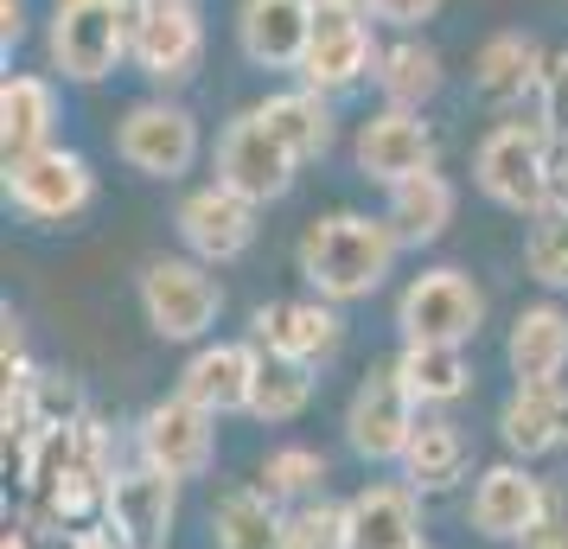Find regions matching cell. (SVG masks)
I'll list each match as a JSON object with an SVG mask.
<instances>
[{"instance_id": "obj_1", "label": "cell", "mask_w": 568, "mask_h": 549, "mask_svg": "<svg viewBox=\"0 0 568 549\" xmlns=\"http://www.w3.org/2000/svg\"><path fill=\"white\" fill-rule=\"evenodd\" d=\"M396 250L403 243H396V231H389L384 217H371V211H326V217H313L307 231H301L294 268H301V282L320 301L352 307V301H371L389 282Z\"/></svg>"}, {"instance_id": "obj_2", "label": "cell", "mask_w": 568, "mask_h": 549, "mask_svg": "<svg viewBox=\"0 0 568 549\" xmlns=\"http://www.w3.org/2000/svg\"><path fill=\"white\" fill-rule=\"evenodd\" d=\"M473 185L498 211L537 217L556 199V141H549V129L542 122H524V115L491 122L479 134V148H473Z\"/></svg>"}, {"instance_id": "obj_3", "label": "cell", "mask_w": 568, "mask_h": 549, "mask_svg": "<svg viewBox=\"0 0 568 549\" xmlns=\"http://www.w3.org/2000/svg\"><path fill=\"white\" fill-rule=\"evenodd\" d=\"M134 13L141 0H58L45 20V58L64 83H103L134 58Z\"/></svg>"}, {"instance_id": "obj_4", "label": "cell", "mask_w": 568, "mask_h": 549, "mask_svg": "<svg viewBox=\"0 0 568 549\" xmlns=\"http://www.w3.org/2000/svg\"><path fill=\"white\" fill-rule=\"evenodd\" d=\"M134 301H141L148 333L166 345H205L224 314V288L211 275V262L199 256H154L134 275Z\"/></svg>"}, {"instance_id": "obj_5", "label": "cell", "mask_w": 568, "mask_h": 549, "mask_svg": "<svg viewBox=\"0 0 568 549\" xmlns=\"http://www.w3.org/2000/svg\"><path fill=\"white\" fill-rule=\"evenodd\" d=\"M377 20L364 0H313V39L307 58H301V83L326 90V96H345L358 83L377 78Z\"/></svg>"}, {"instance_id": "obj_6", "label": "cell", "mask_w": 568, "mask_h": 549, "mask_svg": "<svg viewBox=\"0 0 568 549\" xmlns=\"http://www.w3.org/2000/svg\"><path fill=\"white\" fill-rule=\"evenodd\" d=\"M486 326V288L466 268H422L396 294V333L428 345H473Z\"/></svg>"}, {"instance_id": "obj_7", "label": "cell", "mask_w": 568, "mask_h": 549, "mask_svg": "<svg viewBox=\"0 0 568 549\" xmlns=\"http://www.w3.org/2000/svg\"><path fill=\"white\" fill-rule=\"evenodd\" d=\"M338 428H345V447L358 454L364 467H396V460L409 454L415 428H422V403L403 390L396 365H384V370H371L358 390H352Z\"/></svg>"}, {"instance_id": "obj_8", "label": "cell", "mask_w": 568, "mask_h": 549, "mask_svg": "<svg viewBox=\"0 0 568 549\" xmlns=\"http://www.w3.org/2000/svg\"><path fill=\"white\" fill-rule=\"evenodd\" d=\"M7 205L32 224H71L97 205V173L78 148H39L27 160H7Z\"/></svg>"}, {"instance_id": "obj_9", "label": "cell", "mask_w": 568, "mask_h": 549, "mask_svg": "<svg viewBox=\"0 0 568 549\" xmlns=\"http://www.w3.org/2000/svg\"><path fill=\"white\" fill-rule=\"evenodd\" d=\"M115 154L129 160L141 180H185L199 154H205V134H199V115L185 103H166V96H148L122 115L115 129Z\"/></svg>"}, {"instance_id": "obj_10", "label": "cell", "mask_w": 568, "mask_h": 549, "mask_svg": "<svg viewBox=\"0 0 568 549\" xmlns=\"http://www.w3.org/2000/svg\"><path fill=\"white\" fill-rule=\"evenodd\" d=\"M294 173H301V160L287 154V141L262 122V109L231 115V129L217 134V180L231 185V192H243L250 205H275V199H287Z\"/></svg>"}, {"instance_id": "obj_11", "label": "cell", "mask_w": 568, "mask_h": 549, "mask_svg": "<svg viewBox=\"0 0 568 549\" xmlns=\"http://www.w3.org/2000/svg\"><path fill=\"white\" fill-rule=\"evenodd\" d=\"M134 454L148 467H160L166 479H180V486L185 479H205L211 460H217V416L173 390L166 403H154L148 416L134 421Z\"/></svg>"}, {"instance_id": "obj_12", "label": "cell", "mask_w": 568, "mask_h": 549, "mask_svg": "<svg viewBox=\"0 0 568 549\" xmlns=\"http://www.w3.org/2000/svg\"><path fill=\"white\" fill-rule=\"evenodd\" d=\"M173 224H180L185 256L224 268V262H236V256H250V250H256L262 205H250V199H243V192H231L224 180H211V185H192V192H185Z\"/></svg>"}, {"instance_id": "obj_13", "label": "cell", "mask_w": 568, "mask_h": 549, "mask_svg": "<svg viewBox=\"0 0 568 549\" xmlns=\"http://www.w3.org/2000/svg\"><path fill=\"white\" fill-rule=\"evenodd\" d=\"M103 523L129 549H166L173 523H180V479H166V472L148 467V460H141V467H122L109 479Z\"/></svg>"}, {"instance_id": "obj_14", "label": "cell", "mask_w": 568, "mask_h": 549, "mask_svg": "<svg viewBox=\"0 0 568 549\" xmlns=\"http://www.w3.org/2000/svg\"><path fill=\"white\" fill-rule=\"evenodd\" d=\"M549 511V486H542L530 460H498L473 479V505H466V523L486 537V543H524V530Z\"/></svg>"}, {"instance_id": "obj_15", "label": "cell", "mask_w": 568, "mask_h": 549, "mask_svg": "<svg viewBox=\"0 0 568 549\" xmlns=\"http://www.w3.org/2000/svg\"><path fill=\"white\" fill-rule=\"evenodd\" d=\"M352 160H358L364 180L389 192V185L415 180V173H435L440 148H435V129L415 109H377L352 141Z\"/></svg>"}, {"instance_id": "obj_16", "label": "cell", "mask_w": 568, "mask_h": 549, "mask_svg": "<svg viewBox=\"0 0 568 549\" xmlns=\"http://www.w3.org/2000/svg\"><path fill=\"white\" fill-rule=\"evenodd\" d=\"M262 358L268 352L256 339H205L180 370V396L199 403V409H211V416H250Z\"/></svg>"}, {"instance_id": "obj_17", "label": "cell", "mask_w": 568, "mask_h": 549, "mask_svg": "<svg viewBox=\"0 0 568 549\" xmlns=\"http://www.w3.org/2000/svg\"><path fill=\"white\" fill-rule=\"evenodd\" d=\"M205 64V20L199 7H141L134 13V71L160 90L192 83V71Z\"/></svg>"}, {"instance_id": "obj_18", "label": "cell", "mask_w": 568, "mask_h": 549, "mask_svg": "<svg viewBox=\"0 0 568 549\" xmlns=\"http://www.w3.org/2000/svg\"><path fill=\"white\" fill-rule=\"evenodd\" d=\"M250 339L268 358H287V365H326L338 352V339H345V319L320 294H307V301H268L250 319Z\"/></svg>"}, {"instance_id": "obj_19", "label": "cell", "mask_w": 568, "mask_h": 549, "mask_svg": "<svg viewBox=\"0 0 568 549\" xmlns=\"http://www.w3.org/2000/svg\"><path fill=\"white\" fill-rule=\"evenodd\" d=\"M313 39V0H243L236 7V52L256 71H301Z\"/></svg>"}, {"instance_id": "obj_20", "label": "cell", "mask_w": 568, "mask_h": 549, "mask_svg": "<svg viewBox=\"0 0 568 549\" xmlns=\"http://www.w3.org/2000/svg\"><path fill=\"white\" fill-rule=\"evenodd\" d=\"M422 543V492L403 479H377L345 498V549H415Z\"/></svg>"}, {"instance_id": "obj_21", "label": "cell", "mask_w": 568, "mask_h": 549, "mask_svg": "<svg viewBox=\"0 0 568 549\" xmlns=\"http://www.w3.org/2000/svg\"><path fill=\"white\" fill-rule=\"evenodd\" d=\"M498 441L511 460H542L568 447V384H517L498 403Z\"/></svg>"}, {"instance_id": "obj_22", "label": "cell", "mask_w": 568, "mask_h": 549, "mask_svg": "<svg viewBox=\"0 0 568 549\" xmlns=\"http://www.w3.org/2000/svg\"><path fill=\"white\" fill-rule=\"evenodd\" d=\"M542 78H549V52H542L537 32L505 27V32H491L479 45V58H473V90L498 109L524 103V96H542Z\"/></svg>"}, {"instance_id": "obj_23", "label": "cell", "mask_w": 568, "mask_h": 549, "mask_svg": "<svg viewBox=\"0 0 568 549\" xmlns=\"http://www.w3.org/2000/svg\"><path fill=\"white\" fill-rule=\"evenodd\" d=\"M58 83L39 71H7L0 83V160H27L58 148Z\"/></svg>"}, {"instance_id": "obj_24", "label": "cell", "mask_w": 568, "mask_h": 549, "mask_svg": "<svg viewBox=\"0 0 568 549\" xmlns=\"http://www.w3.org/2000/svg\"><path fill=\"white\" fill-rule=\"evenodd\" d=\"M454 211H460V192H454V180L435 166V173H415V180L389 185L384 224L396 231V243H403V250H428V243H440V236H447Z\"/></svg>"}, {"instance_id": "obj_25", "label": "cell", "mask_w": 568, "mask_h": 549, "mask_svg": "<svg viewBox=\"0 0 568 549\" xmlns=\"http://www.w3.org/2000/svg\"><path fill=\"white\" fill-rule=\"evenodd\" d=\"M505 365L517 384H562L568 370V314L556 301H537L511 319L505 333Z\"/></svg>"}, {"instance_id": "obj_26", "label": "cell", "mask_w": 568, "mask_h": 549, "mask_svg": "<svg viewBox=\"0 0 568 549\" xmlns=\"http://www.w3.org/2000/svg\"><path fill=\"white\" fill-rule=\"evenodd\" d=\"M396 467H403V486H415L422 498L454 492V486L466 479V467H473L466 428H460L454 416H428V409H422V428H415L409 454H403Z\"/></svg>"}, {"instance_id": "obj_27", "label": "cell", "mask_w": 568, "mask_h": 549, "mask_svg": "<svg viewBox=\"0 0 568 549\" xmlns=\"http://www.w3.org/2000/svg\"><path fill=\"white\" fill-rule=\"evenodd\" d=\"M396 377L422 409H454L473 390V358L466 345H428V339H403L396 352Z\"/></svg>"}, {"instance_id": "obj_28", "label": "cell", "mask_w": 568, "mask_h": 549, "mask_svg": "<svg viewBox=\"0 0 568 549\" xmlns=\"http://www.w3.org/2000/svg\"><path fill=\"white\" fill-rule=\"evenodd\" d=\"M262 109V122L287 141V154L301 160H326V148H333V134H338V115H333V96L326 90H313V83H301V90H275Z\"/></svg>"}, {"instance_id": "obj_29", "label": "cell", "mask_w": 568, "mask_h": 549, "mask_svg": "<svg viewBox=\"0 0 568 549\" xmlns=\"http://www.w3.org/2000/svg\"><path fill=\"white\" fill-rule=\"evenodd\" d=\"M287 505L262 492V486H231L211 505V549H282Z\"/></svg>"}, {"instance_id": "obj_30", "label": "cell", "mask_w": 568, "mask_h": 549, "mask_svg": "<svg viewBox=\"0 0 568 549\" xmlns=\"http://www.w3.org/2000/svg\"><path fill=\"white\" fill-rule=\"evenodd\" d=\"M377 90H384V109H422L440 96V83H447V64H440V52L428 45V39H396V45H384V58H377Z\"/></svg>"}, {"instance_id": "obj_31", "label": "cell", "mask_w": 568, "mask_h": 549, "mask_svg": "<svg viewBox=\"0 0 568 549\" xmlns=\"http://www.w3.org/2000/svg\"><path fill=\"white\" fill-rule=\"evenodd\" d=\"M256 486L275 505H307V498H320L326 492V454L320 447H307V441H287V447H268L262 454V467H256Z\"/></svg>"}, {"instance_id": "obj_32", "label": "cell", "mask_w": 568, "mask_h": 549, "mask_svg": "<svg viewBox=\"0 0 568 549\" xmlns=\"http://www.w3.org/2000/svg\"><path fill=\"white\" fill-rule=\"evenodd\" d=\"M313 365H287V358H262V377H256V396H250V416L282 428V421H301L313 409Z\"/></svg>"}, {"instance_id": "obj_33", "label": "cell", "mask_w": 568, "mask_h": 549, "mask_svg": "<svg viewBox=\"0 0 568 549\" xmlns=\"http://www.w3.org/2000/svg\"><path fill=\"white\" fill-rule=\"evenodd\" d=\"M524 268L530 282L549 294H568V211L562 205H542L524 231Z\"/></svg>"}, {"instance_id": "obj_34", "label": "cell", "mask_w": 568, "mask_h": 549, "mask_svg": "<svg viewBox=\"0 0 568 549\" xmlns=\"http://www.w3.org/2000/svg\"><path fill=\"white\" fill-rule=\"evenodd\" d=\"M282 549H345V505H333V498L294 505L282 523Z\"/></svg>"}, {"instance_id": "obj_35", "label": "cell", "mask_w": 568, "mask_h": 549, "mask_svg": "<svg viewBox=\"0 0 568 549\" xmlns=\"http://www.w3.org/2000/svg\"><path fill=\"white\" fill-rule=\"evenodd\" d=\"M537 122L549 129V141L568 154V52L549 58V78H542V96H537Z\"/></svg>"}, {"instance_id": "obj_36", "label": "cell", "mask_w": 568, "mask_h": 549, "mask_svg": "<svg viewBox=\"0 0 568 549\" xmlns=\"http://www.w3.org/2000/svg\"><path fill=\"white\" fill-rule=\"evenodd\" d=\"M364 7H371L377 27H396V32H415L422 20H435L440 13V0H364Z\"/></svg>"}, {"instance_id": "obj_37", "label": "cell", "mask_w": 568, "mask_h": 549, "mask_svg": "<svg viewBox=\"0 0 568 549\" xmlns=\"http://www.w3.org/2000/svg\"><path fill=\"white\" fill-rule=\"evenodd\" d=\"M517 549H568V498L562 492H549V511L524 530V543Z\"/></svg>"}, {"instance_id": "obj_38", "label": "cell", "mask_w": 568, "mask_h": 549, "mask_svg": "<svg viewBox=\"0 0 568 549\" xmlns=\"http://www.w3.org/2000/svg\"><path fill=\"white\" fill-rule=\"evenodd\" d=\"M20 39H27V0H0V52L13 58Z\"/></svg>"}, {"instance_id": "obj_39", "label": "cell", "mask_w": 568, "mask_h": 549, "mask_svg": "<svg viewBox=\"0 0 568 549\" xmlns=\"http://www.w3.org/2000/svg\"><path fill=\"white\" fill-rule=\"evenodd\" d=\"M64 549H129V543H122L109 523H78V530L64 537Z\"/></svg>"}, {"instance_id": "obj_40", "label": "cell", "mask_w": 568, "mask_h": 549, "mask_svg": "<svg viewBox=\"0 0 568 549\" xmlns=\"http://www.w3.org/2000/svg\"><path fill=\"white\" fill-rule=\"evenodd\" d=\"M549 205H562V211H568V154L556 160V199H549Z\"/></svg>"}, {"instance_id": "obj_41", "label": "cell", "mask_w": 568, "mask_h": 549, "mask_svg": "<svg viewBox=\"0 0 568 549\" xmlns=\"http://www.w3.org/2000/svg\"><path fill=\"white\" fill-rule=\"evenodd\" d=\"M0 549H32V530H7V537H0Z\"/></svg>"}, {"instance_id": "obj_42", "label": "cell", "mask_w": 568, "mask_h": 549, "mask_svg": "<svg viewBox=\"0 0 568 549\" xmlns=\"http://www.w3.org/2000/svg\"><path fill=\"white\" fill-rule=\"evenodd\" d=\"M141 7H199V0H141Z\"/></svg>"}, {"instance_id": "obj_43", "label": "cell", "mask_w": 568, "mask_h": 549, "mask_svg": "<svg viewBox=\"0 0 568 549\" xmlns=\"http://www.w3.org/2000/svg\"><path fill=\"white\" fill-rule=\"evenodd\" d=\"M415 549H428V537H422V543H415Z\"/></svg>"}]
</instances>
